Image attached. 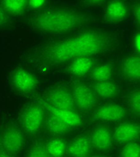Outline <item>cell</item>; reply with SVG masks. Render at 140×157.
<instances>
[{"instance_id": "cell-15", "label": "cell", "mask_w": 140, "mask_h": 157, "mask_svg": "<svg viewBox=\"0 0 140 157\" xmlns=\"http://www.w3.org/2000/svg\"><path fill=\"white\" fill-rule=\"evenodd\" d=\"M93 89L97 96L103 98V99L113 98L116 96L119 93L118 85L114 82H111L110 80L95 82Z\"/></svg>"}, {"instance_id": "cell-3", "label": "cell", "mask_w": 140, "mask_h": 157, "mask_svg": "<svg viewBox=\"0 0 140 157\" xmlns=\"http://www.w3.org/2000/svg\"><path fill=\"white\" fill-rule=\"evenodd\" d=\"M25 136L23 130L16 125L6 126L0 134V147L13 156L17 155L24 146Z\"/></svg>"}, {"instance_id": "cell-11", "label": "cell", "mask_w": 140, "mask_h": 157, "mask_svg": "<svg viewBox=\"0 0 140 157\" xmlns=\"http://www.w3.org/2000/svg\"><path fill=\"white\" fill-rule=\"evenodd\" d=\"M122 75L131 81H140V55H131L121 63Z\"/></svg>"}, {"instance_id": "cell-7", "label": "cell", "mask_w": 140, "mask_h": 157, "mask_svg": "<svg viewBox=\"0 0 140 157\" xmlns=\"http://www.w3.org/2000/svg\"><path fill=\"white\" fill-rule=\"evenodd\" d=\"M11 82L14 88L22 94H30L33 92L38 85L36 76L24 68L16 69L12 74Z\"/></svg>"}, {"instance_id": "cell-20", "label": "cell", "mask_w": 140, "mask_h": 157, "mask_svg": "<svg viewBox=\"0 0 140 157\" xmlns=\"http://www.w3.org/2000/svg\"><path fill=\"white\" fill-rule=\"evenodd\" d=\"M91 75L95 82L109 80L112 75V67L110 65H101L91 71Z\"/></svg>"}, {"instance_id": "cell-8", "label": "cell", "mask_w": 140, "mask_h": 157, "mask_svg": "<svg viewBox=\"0 0 140 157\" xmlns=\"http://www.w3.org/2000/svg\"><path fill=\"white\" fill-rule=\"evenodd\" d=\"M126 109L117 103H107L99 107L93 113L94 120L104 122H114L123 120L126 117Z\"/></svg>"}, {"instance_id": "cell-25", "label": "cell", "mask_w": 140, "mask_h": 157, "mask_svg": "<svg viewBox=\"0 0 140 157\" xmlns=\"http://www.w3.org/2000/svg\"><path fill=\"white\" fill-rule=\"evenodd\" d=\"M46 0H28V6L33 9H38L43 6Z\"/></svg>"}, {"instance_id": "cell-2", "label": "cell", "mask_w": 140, "mask_h": 157, "mask_svg": "<svg viewBox=\"0 0 140 157\" xmlns=\"http://www.w3.org/2000/svg\"><path fill=\"white\" fill-rule=\"evenodd\" d=\"M87 21V15L82 11L57 7L36 12L28 18V24L41 34L62 35L75 32Z\"/></svg>"}, {"instance_id": "cell-19", "label": "cell", "mask_w": 140, "mask_h": 157, "mask_svg": "<svg viewBox=\"0 0 140 157\" xmlns=\"http://www.w3.org/2000/svg\"><path fill=\"white\" fill-rule=\"evenodd\" d=\"M49 156H62L67 152V145L60 138H54L46 145Z\"/></svg>"}, {"instance_id": "cell-18", "label": "cell", "mask_w": 140, "mask_h": 157, "mask_svg": "<svg viewBox=\"0 0 140 157\" xmlns=\"http://www.w3.org/2000/svg\"><path fill=\"white\" fill-rule=\"evenodd\" d=\"M28 5V0H2V6L6 11L12 14H20Z\"/></svg>"}, {"instance_id": "cell-12", "label": "cell", "mask_w": 140, "mask_h": 157, "mask_svg": "<svg viewBox=\"0 0 140 157\" xmlns=\"http://www.w3.org/2000/svg\"><path fill=\"white\" fill-rule=\"evenodd\" d=\"M92 142L87 136H79L74 139L67 147V153L70 156H87L92 152Z\"/></svg>"}, {"instance_id": "cell-17", "label": "cell", "mask_w": 140, "mask_h": 157, "mask_svg": "<svg viewBox=\"0 0 140 157\" xmlns=\"http://www.w3.org/2000/svg\"><path fill=\"white\" fill-rule=\"evenodd\" d=\"M92 61L90 59L84 58H78L72 60L69 66V70L71 74L76 75H83L88 73L92 68Z\"/></svg>"}, {"instance_id": "cell-4", "label": "cell", "mask_w": 140, "mask_h": 157, "mask_svg": "<svg viewBox=\"0 0 140 157\" xmlns=\"http://www.w3.org/2000/svg\"><path fill=\"white\" fill-rule=\"evenodd\" d=\"M46 101L49 109H75V100L68 89L65 87H55L47 94Z\"/></svg>"}, {"instance_id": "cell-5", "label": "cell", "mask_w": 140, "mask_h": 157, "mask_svg": "<svg viewBox=\"0 0 140 157\" xmlns=\"http://www.w3.org/2000/svg\"><path fill=\"white\" fill-rule=\"evenodd\" d=\"M44 121V110L41 106L33 104L24 109L22 114L23 129L29 134L37 133Z\"/></svg>"}, {"instance_id": "cell-6", "label": "cell", "mask_w": 140, "mask_h": 157, "mask_svg": "<svg viewBox=\"0 0 140 157\" xmlns=\"http://www.w3.org/2000/svg\"><path fill=\"white\" fill-rule=\"evenodd\" d=\"M72 94L75 100L76 106L82 110L93 109L96 104V94L93 89L85 84H76L73 87Z\"/></svg>"}, {"instance_id": "cell-21", "label": "cell", "mask_w": 140, "mask_h": 157, "mask_svg": "<svg viewBox=\"0 0 140 157\" xmlns=\"http://www.w3.org/2000/svg\"><path fill=\"white\" fill-rule=\"evenodd\" d=\"M128 107L133 114L140 116V88L130 94L128 97Z\"/></svg>"}, {"instance_id": "cell-10", "label": "cell", "mask_w": 140, "mask_h": 157, "mask_svg": "<svg viewBox=\"0 0 140 157\" xmlns=\"http://www.w3.org/2000/svg\"><path fill=\"white\" fill-rule=\"evenodd\" d=\"M91 142L93 146L98 151L106 152L112 146L113 137L109 128L105 126H99L92 133Z\"/></svg>"}, {"instance_id": "cell-13", "label": "cell", "mask_w": 140, "mask_h": 157, "mask_svg": "<svg viewBox=\"0 0 140 157\" xmlns=\"http://www.w3.org/2000/svg\"><path fill=\"white\" fill-rule=\"evenodd\" d=\"M105 14L111 22H120L128 14L127 6L121 0H113L107 6Z\"/></svg>"}, {"instance_id": "cell-27", "label": "cell", "mask_w": 140, "mask_h": 157, "mask_svg": "<svg viewBox=\"0 0 140 157\" xmlns=\"http://www.w3.org/2000/svg\"><path fill=\"white\" fill-rule=\"evenodd\" d=\"M84 4L88 6H98L104 4L106 0H84Z\"/></svg>"}, {"instance_id": "cell-24", "label": "cell", "mask_w": 140, "mask_h": 157, "mask_svg": "<svg viewBox=\"0 0 140 157\" xmlns=\"http://www.w3.org/2000/svg\"><path fill=\"white\" fill-rule=\"evenodd\" d=\"M8 21H9V17H8L7 12L6 11L4 6L0 5V27L5 26L8 23Z\"/></svg>"}, {"instance_id": "cell-28", "label": "cell", "mask_w": 140, "mask_h": 157, "mask_svg": "<svg viewBox=\"0 0 140 157\" xmlns=\"http://www.w3.org/2000/svg\"><path fill=\"white\" fill-rule=\"evenodd\" d=\"M135 46L138 50H140V35H138L135 40Z\"/></svg>"}, {"instance_id": "cell-9", "label": "cell", "mask_w": 140, "mask_h": 157, "mask_svg": "<svg viewBox=\"0 0 140 157\" xmlns=\"http://www.w3.org/2000/svg\"><path fill=\"white\" fill-rule=\"evenodd\" d=\"M140 135V127L138 124L127 122L120 124L116 128L113 137L119 144H128L134 142Z\"/></svg>"}, {"instance_id": "cell-23", "label": "cell", "mask_w": 140, "mask_h": 157, "mask_svg": "<svg viewBox=\"0 0 140 157\" xmlns=\"http://www.w3.org/2000/svg\"><path fill=\"white\" fill-rule=\"evenodd\" d=\"M27 156L30 157H44L49 156L48 152H47L46 145H41V144H36L33 145L28 153L26 154Z\"/></svg>"}, {"instance_id": "cell-22", "label": "cell", "mask_w": 140, "mask_h": 157, "mask_svg": "<svg viewBox=\"0 0 140 157\" xmlns=\"http://www.w3.org/2000/svg\"><path fill=\"white\" fill-rule=\"evenodd\" d=\"M119 155L123 157H140V145L133 142L126 144Z\"/></svg>"}, {"instance_id": "cell-1", "label": "cell", "mask_w": 140, "mask_h": 157, "mask_svg": "<svg viewBox=\"0 0 140 157\" xmlns=\"http://www.w3.org/2000/svg\"><path fill=\"white\" fill-rule=\"evenodd\" d=\"M113 34L103 30H91L75 36L43 42L29 49L25 59L39 67H55L78 58H88L114 48Z\"/></svg>"}, {"instance_id": "cell-14", "label": "cell", "mask_w": 140, "mask_h": 157, "mask_svg": "<svg viewBox=\"0 0 140 157\" xmlns=\"http://www.w3.org/2000/svg\"><path fill=\"white\" fill-rule=\"evenodd\" d=\"M50 114L56 116L59 120L66 123L70 128L79 127L82 124L81 116L75 110V109H49Z\"/></svg>"}, {"instance_id": "cell-26", "label": "cell", "mask_w": 140, "mask_h": 157, "mask_svg": "<svg viewBox=\"0 0 140 157\" xmlns=\"http://www.w3.org/2000/svg\"><path fill=\"white\" fill-rule=\"evenodd\" d=\"M133 14H134V18H135L137 24L140 26V3L137 4V5L134 6Z\"/></svg>"}, {"instance_id": "cell-16", "label": "cell", "mask_w": 140, "mask_h": 157, "mask_svg": "<svg viewBox=\"0 0 140 157\" xmlns=\"http://www.w3.org/2000/svg\"><path fill=\"white\" fill-rule=\"evenodd\" d=\"M46 130L49 134L53 136H61L68 133L71 129L69 126L64 123L61 120H59L56 116L49 113L45 121Z\"/></svg>"}]
</instances>
